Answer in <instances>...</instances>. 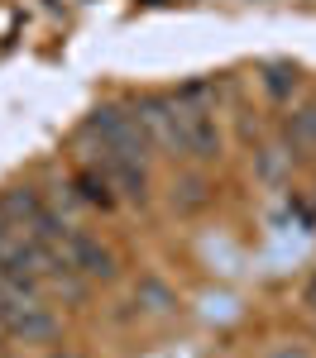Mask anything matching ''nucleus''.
<instances>
[{
	"instance_id": "nucleus-1",
	"label": "nucleus",
	"mask_w": 316,
	"mask_h": 358,
	"mask_svg": "<svg viewBox=\"0 0 316 358\" xmlns=\"http://www.w3.org/2000/svg\"><path fill=\"white\" fill-rule=\"evenodd\" d=\"M86 134L96 138V148L101 153H120V158H149V134H144V120L135 106H120V101H111V106H96V110L86 115Z\"/></svg>"
},
{
	"instance_id": "nucleus-2",
	"label": "nucleus",
	"mask_w": 316,
	"mask_h": 358,
	"mask_svg": "<svg viewBox=\"0 0 316 358\" xmlns=\"http://www.w3.org/2000/svg\"><path fill=\"white\" fill-rule=\"evenodd\" d=\"M177 106V134H182V158L192 163H211L221 153V129H216V115L201 106V91L187 96H172Z\"/></svg>"
},
{
	"instance_id": "nucleus-3",
	"label": "nucleus",
	"mask_w": 316,
	"mask_h": 358,
	"mask_svg": "<svg viewBox=\"0 0 316 358\" xmlns=\"http://www.w3.org/2000/svg\"><path fill=\"white\" fill-rule=\"evenodd\" d=\"M86 167L106 182V192H111V196L135 201V206L149 201V172H144L139 158H120V153H101V148H96V158H91Z\"/></svg>"
},
{
	"instance_id": "nucleus-4",
	"label": "nucleus",
	"mask_w": 316,
	"mask_h": 358,
	"mask_svg": "<svg viewBox=\"0 0 316 358\" xmlns=\"http://www.w3.org/2000/svg\"><path fill=\"white\" fill-rule=\"evenodd\" d=\"M62 263H67V273H77V277H91V282H111L115 277V253L101 239H91V234H67V248H62Z\"/></svg>"
},
{
	"instance_id": "nucleus-5",
	"label": "nucleus",
	"mask_w": 316,
	"mask_h": 358,
	"mask_svg": "<svg viewBox=\"0 0 316 358\" xmlns=\"http://www.w3.org/2000/svg\"><path fill=\"white\" fill-rule=\"evenodd\" d=\"M139 120H144V134L153 148H163L172 158H182V134H177V106H172V96H144L139 106Z\"/></svg>"
},
{
	"instance_id": "nucleus-6",
	"label": "nucleus",
	"mask_w": 316,
	"mask_h": 358,
	"mask_svg": "<svg viewBox=\"0 0 316 358\" xmlns=\"http://www.w3.org/2000/svg\"><path fill=\"white\" fill-rule=\"evenodd\" d=\"M172 206H177V210H197V206H206V182H201V177H187L182 187H172Z\"/></svg>"
},
{
	"instance_id": "nucleus-7",
	"label": "nucleus",
	"mask_w": 316,
	"mask_h": 358,
	"mask_svg": "<svg viewBox=\"0 0 316 358\" xmlns=\"http://www.w3.org/2000/svg\"><path fill=\"white\" fill-rule=\"evenodd\" d=\"M283 167H292V153H283V148H263V177H268V182H278Z\"/></svg>"
},
{
	"instance_id": "nucleus-8",
	"label": "nucleus",
	"mask_w": 316,
	"mask_h": 358,
	"mask_svg": "<svg viewBox=\"0 0 316 358\" xmlns=\"http://www.w3.org/2000/svg\"><path fill=\"white\" fill-rule=\"evenodd\" d=\"M297 143L316 148V106H307V110L297 115Z\"/></svg>"
},
{
	"instance_id": "nucleus-9",
	"label": "nucleus",
	"mask_w": 316,
	"mask_h": 358,
	"mask_svg": "<svg viewBox=\"0 0 316 358\" xmlns=\"http://www.w3.org/2000/svg\"><path fill=\"white\" fill-rule=\"evenodd\" d=\"M268 358H312V349H307V344H278Z\"/></svg>"
},
{
	"instance_id": "nucleus-10",
	"label": "nucleus",
	"mask_w": 316,
	"mask_h": 358,
	"mask_svg": "<svg viewBox=\"0 0 316 358\" xmlns=\"http://www.w3.org/2000/svg\"><path fill=\"white\" fill-rule=\"evenodd\" d=\"M307 306L316 310V273H312V282H307Z\"/></svg>"
},
{
	"instance_id": "nucleus-11",
	"label": "nucleus",
	"mask_w": 316,
	"mask_h": 358,
	"mask_svg": "<svg viewBox=\"0 0 316 358\" xmlns=\"http://www.w3.org/2000/svg\"><path fill=\"white\" fill-rule=\"evenodd\" d=\"M312 201H316V192H312Z\"/></svg>"
}]
</instances>
